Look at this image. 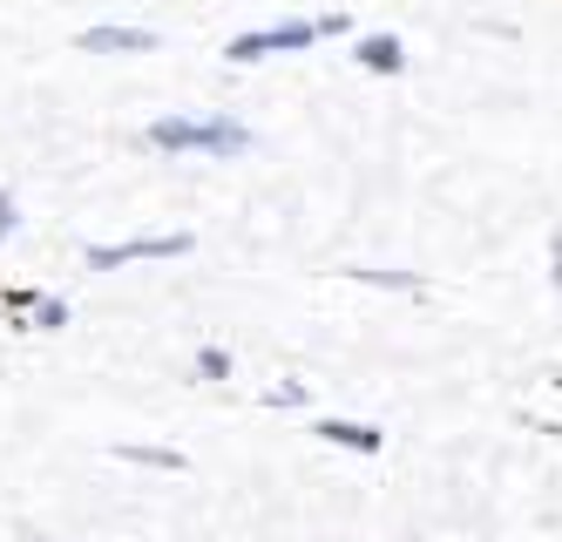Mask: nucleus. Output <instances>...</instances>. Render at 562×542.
I'll use <instances>...</instances> for the list:
<instances>
[{
  "label": "nucleus",
  "instance_id": "nucleus-10",
  "mask_svg": "<svg viewBox=\"0 0 562 542\" xmlns=\"http://www.w3.org/2000/svg\"><path fill=\"white\" fill-rule=\"evenodd\" d=\"M352 278H367V285H400V291H414L407 272H352Z\"/></svg>",
  "mask_w": 562,
  "mask_h": 542
},
{
  "label": "nucleus",
  "instance_id": "nucleus-13",
  "mask_svg": "<svg viewBox=\"0 0 562 542\" xmlns=\"http://www.w3.org/2000/svg\"><path fill=\"white\" fill-rule=\"evenodd\" d=\"M555 285H562V237H555Z\"/></svg>",
  "mask_w": 562,
  "mask_h": 542
},
{
  "label": "nucleus",
  "instance_id": "nucleus-2",
  "mask_svg": "<svg viewBox=\"0 0 562 542\" xmlns=\"http://www.w3.org/2000/svg\"><path fill=\"white\" fill-rule=\"evenodd\" d=\"M326 34H346L339 14H318V21H278V27H251V34H237L231 41V62H265V55H285V48H312V41H326Z\"/></svg>",
  "mask_w": 562,
  "mask_h": 542
},
{
  "label": "nucleus",
  "instance_id": "nucleus-7",
  "mask_svg": "<svg viewBox=\"0 0 562 542\" xmlns=\"http://www.w3.org/2000/svg\"><path fill=\"white\" fill-rule=\"evenodd\" d=\"M115 454H123V462H143V468H164V475L183 468V454H177V447H136V441H130V447H115Z\"/></svg>",
  "mask_w": 562,
  "mask_h": 542
},
{
  "label": "nucleus",
  "instance_id": "nucleus-11",
  "mask_svg": "<svg viewBox=\"0 0 562 542\" xmlns=\"http://www.w3.org/2000/svg\"><path fill=\"white\" fill-rule=\"evenodd\" d=\"M8 237H14V197L0 190V244H8Z\"/></svg>",
  "mask_w": 562,
  "mask_h": 542
},
{
  "label": "nucleus",
  "instance_id": "nucleus-12",
  "mask_svg": "<svg viewBox=\"0 0 562 542\" xmlns=\"http://www.w3.org/2000/svg\"><path fill=\"white\" fill-rule=\"evenodd\" d=\"M299 400H305V387H299V380H285V387L271 394V407H299Z\"/></svg>",
  "mask_w": 562,
  "mask_h": 542
},
{
  "label": "nucleus",
  "instance_id": "nucleus-8",
  "mask_svg": "<svg viewBox=\"0 0 562 542\" xmlns=\"http://www.w3.org/2000/svg\"><path fill=\"white\" fill-rule=\"evenodd\" d=\"M196 373H204V380H231V353L224 346H204V353H196Z\"/></svg>",
  "mask_w": 562,
  "mask_h": 542
},
{
  "label": "nucleus",
  "instance_id": "nucleus-3",
  "mask_svg": "<svg viewBox=\"0 0 562 542\" xmlns=\"http://www.w3.org/2000/svg\"><path fill=\"white\" fill-rule=\"evenodd\" d=\"M190 231H164V237H123V244H89V272H115L136 258H183Z\"/></svg>",
  "mask_w": 562,
  "mask_h": 542
},
{
  "label": "nucleus",
  "instance_id": "nucleus-4",
  "mask_svg": "<svg viewBox=\"0 0 562 542\" xmlns=\"http://www.w3.org/2000/svg\"><path fill=\"white\" fill-rule=\"evenodd\" d=\"M82 48L89 55H156V34L149 27H82Z\"/></svg>",
  "mask_w": 562,
  "mask_h": 542
},
{
  "label": "nucleus",
  "instance_id": "nucleus-5",
  "mask_svg": "<svg viewBox=\"0 0 562 542\" xmlns=\"http://www.w3.org/2000/svg\"><path fill=\"white\" fill-rule=\"evenodd\" d=\"M312 434L333 447H352V454H380V441H386L373 421H312Z\"/></svg>",
  "mask_w": 562,
  "mask_h": 542
},
{
  "label": "nucleus",
  "instance_id": "nucleus-9",
  "mask_svg": "<svg viewBox=\"0 0 562 542\" xmlns=\"http://www.w3.org/2000/svg\"><path fill=\"white\" fill-rule=\"evenodd\" d=\"M61 319H68V306H61V299H34V325H42V332H55Z\"/></svg>",
  "mask_w": 562,
  "mask_h": 542
},
{
  "label": "nucleus",
  "instance_id": "nucleus-6",
  "mask_svg": "<svg viewBox=\"0 0 562 542\" xmlns=\"http://www.w3.org/2000/svg\"><path fill=\"white\" fill-rule=\"evenodd\" d=\"M359 68L400 75V68H407V48H400V34H367V41H359Z\"/></svg>",
  "mask_w": 562,
  "mask_h": 542
},
{
  "label": "nucleus",
  "instance_id": "nucleus-1",
  "mask_svg": "<svg viewBox=\"0 0 562 542\" xmlns=\"http://www.w3.org/2000/svg\"><path fill=\"white\" fill-rule=\"evenodd\" d=\"M149 150H170V156H245L251 150V130L231 115H164L149 122Z\"/></svg>",
  "mask_w": 562,
  "mask_h": 542
}]
</instances>
